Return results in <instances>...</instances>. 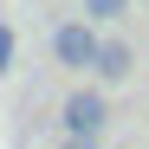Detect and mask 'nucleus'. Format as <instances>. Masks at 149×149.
Wrapping results in <instances>:
<instances>
[{
  "label": "nucleus",
  "mask_w": 149,
  "mask_h": 149,
  "mask_svg": "<svg viewBox=\"0 0 149 149\" xmlns=\"http://www.w3.org/2000/svg\"><path fill=\"white\" fill-rule=\"evenodd\" d=\"M97 45H104V39H97L84 19H71V26L52 33V52H58V65H71V71H97Z\"/></svg>",
  "instance_id": "1"
},
{
  "label": "nucleus",
  "mask_w": 149,
  "mask_h": 149,
  "mask_svg": "<svg viewBox=\"0 0 149 149\" xmlns=\"http://www.w3.org/2000/svg\"><path fill=\"white\" fill-rule=\"evenodd\" d=\"M65 130H71V143H97V130H104V104H97V91L65 97Z\"/></svg>",
  "instance_id": "2"
},
{
  "label": "nucleus",
  "mask_w": 149,
  "mask_h": 149,
  "mask_svg": "<svg viewBox=\"0 0 149 149\" xmlns=\"http://www.w3.org/2000/svg\"><path fill=\"white\" fill-rule=\"evenodd\" d=\"M97 78H130V45H117V39L97 45Z\"/></svg>",
  "instance_id": "3"
},
{
  "label": "nucleus",
  "mask_w": 149,
  "mask_h": 149,
  "mask_svg": "<svg viewBox=\"0 0 149 149\" xmlns=\"http://www.w3.org/2000/svg\"><path fill=\"white\" fill-rule=\"evenodd\" d=\"M84 13H97V19H117V13H123V0H84Z\"/></svg>",
  "instance_id": "4"
},
{
  "label": "nucleus",
  "mask_w": 149,
  "mask_h": 149,
  "mask_svg": "<svg viewBox=\"0 0 149 149\" xmlns=\"http://www.w3.org/2000/svg\"><path fill=\"white\" fill-rule=\"evenodd\" d=\"M0 65H13V33L0 26Z\"/></svg>",
  "instance_id": "5"
},
{
  "label": "nucleus",
  "mask_w": 149,
  "mask_h": 149,
  "mask_svg": "<svg viewBox=\"0 0 149 149\" xmlns=\"http://www.w3.org/2000/svg\"><path fill=\"white\" fill-rule=\"evenodd\" d=\"M65 149H97V143H65Z\"/></svg>",
  "instance_id": "6"
}]
</instances>
